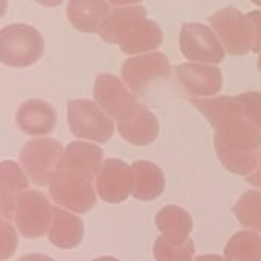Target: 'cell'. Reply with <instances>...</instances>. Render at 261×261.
I'll use <instances>...</instances> for the list:
<instances>
[{
    "instance_id": "obj_10",
    "label": "cell",
    "mask_w": 261,
    "mask_h": 261,
    "mask_svg": "<svg viewBox=\"0 0 261 261\" xmlns=\"http://www.w3.org/2000/svg\"><path fill=\"white\" fill-rule=\"evenodd\" d=\"M181 54L195 62L217 65L224 59V49L217 34L203 23H185L180 31Z\"/></svg>"
},
{
    "instance_id": "obj_14",
    "label": "cell",
    "mask_w": 261,
    "mask_h": 261,
    "mask_svg": "<svg viewBox=\"0 0 261 261\" xmlns=\"http://www.w3.org/2000/svg\"><path fill=\"white\" fill-rule=\"evenodd\" d=\"M94 98L111 118L117 120L137 103L134 94L124 86V83L108 72L97 75L94 83Z\"/></svg>"
},
{
    "instance_id": "obj_37",
    "label": "cell",
    "mask_w": 261,
    "mask_h": 261,
    "mask_svg": "<svg viewBox=\"0 0 261 261\" xmlns=\"http://www.w3.org/2000/svg\"><path fill=\"white\" fill-rule=\"evenodd\" d=\"M256 66H258V69H259V72H261V54H259V57H258V62H256Z\"/></svg>"
},
{
    "instance_id": "obj_12",
    "label": "cell",
    "mask_w": 261,
    "mask_h": 261,
    "mask_svg": "<svg viewBox=\"0 0 261 261\" xmlns=\"http://www.w3.org/2000/svg\"><path fill=\"white\" fill-rule=\"evenodd\" d=\"M133 169L118 159H108L95 178L98 197L106 203H121L133 192Z\"/></svg>"
},
{
    "instance_id": "obj_8",
    "label": "cell",
    "mask_w": 261,
    "mask_h": 261,
    "mask_svg": "<svg viewBox=\"0 0 261 261\" xmlns=\"http://www.w3.org/2000/svg\"><path fill=\"white\" fill-rule=\"evenodd\" d=\"M51 198L65 209L85 214L95 206L97 197L89 180L66 171H59L49 181Z\"/></svg>"
},
{
    "instance_id": "obj_27",
    "label": "cell",
    "mask_w": 261,
    "mask_h": 261,
    "mask_svg": "<svg viewBox=\"0 0 261 261\" xmlns=\"http://www.w3.org/2000/svg\"><path fill=\"white\" fill-rule=\"evenodd\" d=\"M17 232L13 224L0 217V259H7L14 255L17 249Z\"/></svg>"
},
{
    "instance_id": "obj_19",
    "label": "cell",
    "mask_w": 261,
    "mask_h": 261,
    "mask_svg": "<svg viewBox=\"0 0 261 261\" xmlns=\"http://www.w3.org/2000/svg\"><path fill=\"white\" fill-rule=\"evenodd\" d=\"M83 232L85 226L82 218L63 207H54V217L48 232V238L54 246L60 249H74L82 243Z\"/></svg>"
},
{
    "instance_id": "obj_29",
    "label": "cell",
    "mask_w": 261,
    "mask_h": 261,
    "mask_svg": "<svg viewBox=\"0 0 261 261\" xmlns=\"http://www.w3.org/2000/svg\"><path fill=\"white\" fill-rule=\"evenodd\" d=\"M249 19L253 23V31H255V40H253V48L252 53L261 54V10L258 11H250Z\"/></svg>"
},
{
    "instance_id": "obj_24",
    "label": "cell",
    "mask_w": 261,
    "mask_h": 261,
    "mask_svg": "<svg viewBox=\"0 0 261 261\" xmlns=\"http://www.w3.org/2000/svg\"><path fill=\"white\" fill-rule=\"evenodd\" d=\"M194 252L195 247L191 238L183 246H175L165 237H159L154 244V256L157 261H192Z\"/></svg>"
},
{
    "instance_id": "obj_36",
    "label": "cell",
    "mask_w": 261,
    "mask_h": 261,
    "mask_svg": "<svg viewBox=\"0 0 261 261\" xmlns=\"http://www.w3.org/2000/svg\"><path fill=\"white\" fill-rule=\"evenodd\" d=\"M92 261H120L118 258H114V256H100V258H95Z\"/></svg>"
},
{
    "instance_id": "obj_30",
    "label": "cell",
    "mask_w": 261,
    "mask_h": 261,
    "mask_svg": "<svg viewBox=\"0 0 261 261\" xmlns=\"http://www.w3.org/2000/svg\"><path fill=\"white\" fill-rule=\"evenodd\" d=\"M246 180H247V183H250V185H253V186L261 189V152L258 155V163H256L255 171L250 175H247Z\"/></svg>"
},
{
    "instance_id": "obj_38",
    "label": "cell",
    "mask_w": 261,
    "mask_h": 261,
    "mask_svg": "<svg viewBox=\"0 0 261 261\" xmlns=\"http://www.w3.org/2000/svg\"><path fill=\"white\" fill-rule=\"evenodd\" d=\"M252 4H255V5H258V7H261V0H250Z\"/></svg>"
},
{
    "instance_id": "obj_15",
    "label": "cell",
    "mask_w": 261,
    "mask_h": 261,
    "mask_svg": "<svg viewBox=\"0 0 261 261\" xmlns=\"http://www.w3.org/2000/svg\"><path fill=\"white\" fill-rule=\"evenodd\" d=\"M103 166V151L86 142H72L66 146L60 171L77 174L89 181L97 178L100 169Z\"/></svg>"
},
{
    "instance_id": "obj_22",
    "label": "cell",
    "mask_w": 261,
    "mask_h": 261,
    "mask_svg": "<svg viewBox=\"0 0 261 261\" xmlns=\"http://www.w3.org/2000/svg\"><path fill=\"white\" fill-rule=\"evenodd\" d=\"M224 258L229 261H261V237L252 230L237 232L226 244Z\"/></svg>"
},
{
    "instance_id": "obj_16",
    "label": "cell",
    "mask_w": 261,
    "mask_h": 261,
    "mask_svg": "<svg viewBox=\"0 0 261 261\" xmlns=\"http://www.w3.org/2000/svg\"><path fill=\"white\" fill-rule=\"evenodd\" d=\"M16 121L25 134L31 137H43L54 130L57 115L49 103L33 98L20 105V108L17 109Z\"/></svg>"
},
{
    "instance_id": "obj_6",
    "label": "cell",
    "mask_w": 261,
    "mask_h": 261,
    "mask_svg": "<svg viewBox=\"0 0 261 261\" xmlns=\"http://www.w3.org/2000/svg\"><path fill=\"white\" fill-rule=\"evenodd\" d=\"M63 148L53 139H33L20 152V165L28 178L37 186L49 185L60 171Z\"/></svg>"
},
{
    "instance_id": "obj_2",
    "label": "cell",
    "mask_w": 261,
    "mask_h": 261,
    "mask_svg": "<svg viewBox=\"0 0 261 261\" xmlns=\"http://www.w3.org/2000/svg\"><path fill=\"white\" fill-rule=\"evenodd\" d=\"M215 130V151L221 165L232 174L250 175L258 163L261 133L244 115L229 118Z\"/></svg>"
},
{
    "instance_id": "obj_34",
    "label": "cell",
    "mask_w": 261,
    "mask_h": 261,
    "mask_svg": "<svg viewBox=\"0 0 261 261\" xmlns=\"http://www.w3.org/2000/svg\"><path fill=\"white\" fill-rule=\"evenodd\" d=\"M40 5H45V7H59L63 0H36Z\"/></svg>"
},
{
    "instance_id": "obj_9",
    "label": "cell",
    "mask_w": 261,
    "mask_h": 261,
    "mask_svg": "<svg viewBox=\"0 0 261 261\" xmlns=\"http://www.w3.org/2000/svg\"><path fill=\"white\" fill-rule=\"evenodd\" d=\"M171 74V63L162 53H148L129 57L121 65V79L137 95H143L151 83L166 79Z\"/></svg>"
},
{
    "instance_id": "obj_18",
    "label": "cell",
    "mask_w": 261,
    "mask_h": 261,
    "mask_svg": "<svg viewBox=\"0 0 261 261\" xmlns=\"http://www.w3.org/2000/svg\"><path fill=\"white\" fill-rule=\"evenodd\" d=\"M133 197L140 201H151L159 198L165 191L163 171L146 160L134 162L133 166Z\"/></svg>"
},
{
    "instance_id": "obj_4",
    "label": "cell",
    "mask_w": 261,
    "mask_h": 261,
    "mask_svg": "<svg viewBox=\"0 0 261 261\" xmlns=\"http://www.w3.org/2000/svg\"><path fill=\"white\" fill-rule=\"evenodd\" d=\"M223 49L230 56H244L253 48L255 31L247 14L233 7L217 11L209 19Z\"/></svg>"
},
{
    "instance_id": "obj_25",
    "label": "cell",
    "mask_w": 261,
    "mask_h": 261,
    "mask_svg": "<svg viewBox=\"0 0 261 261\" xmlns=\"http://www.w3.org/2000/svg\"><path fill=\"white\" fill-rule=\"evenodd\" d=\"M0 185L8 192L17 195L23 191H28V177L25 171L13 160H5L0 163Z\"/></svg>"
},
{
    "instance_id": "obj_13",
    "label": "cell",
    "mask_w": 261,
    "mask_h": 261,
    "mask_svg": "<svg viewBox=\"0 0 261 261\" xmlns=\"http://www.w3.org/2000/svg\"><path fill=\"white\" fill-rule=\"evenodd\" d=\"M178 83L192 98L212 97L223 88L221 71L206 63H183L175 69Z\"/></svg>"
},
{
    "instance_id": "obj_31",
    "label": "cell",
    "mask_w": 261,
    "mask_h": 261,
    "mask_svg": "<svg viewBox=\"0 0 261 261\" xmlns=\"http://www.w3.org/2000/svg\"><path fill=\"white\" fill-rule=\"evenodd\" d=\"M17 261H56V259H53L51 256L43 255V253H28V255L20 256Z\"/></svg>"
},
{
    "instance_id": "obj_32",
    "label": "cell",
    "mask_w": 261,
    "mask_h": 261,
    "mask_svg": "<svg viewBox=\"0 0 261 261\" xmlns=\"http://www.w3.org/2000/svg\"><path fill=\"white\" fill-rule=\"evenodd\" d=\"M108 2L114 7H133L140 4L142 0H108Z\"/></svg>"
},
{
    "instance_id": "obj_20",
    "label": "cell",
    "mask_w": 261,
    "mask_h": 261,
    "mask_svg": "<svg viewBox=\"0 0 261 261\" xmlns=\"http://www.w3.org/2000/svg\"><path fill=\"white\" fill-rule=\"evenodd\" d=\"M155 224L162 235L175 246H183L192 230V218L180 206L168 204L155 217Z\"/></svg>"
},
{
    "instance_id": "obj_7",
    "label": "cell",
    "mask_w": 261,
    "mask_h": 261,
    "mask_svg": "<svg viewBox=\"0 0 261 261\" xmlns=\"http://www.w3.org/2000/svg\"><path fill=\"white\" fill-rule=\"evenodd\" d=\"M54 207L40 191H23L16 195L14 223L20 235L40 238L49 232Z\"/></svg>"
},
{
    "instance_id": "obj_1",
    "label": "cell",
    "mask_w": 261,
    "mask_h": 261,
    "mask_svg": "<svg viewBox=\"0 0 261 261\" xmlns=\"http://www.w3.org/2000/svg\"><path fill=\"white\" fill-rule=\"evenodd\" d=\"M100 37L118 45L129 56H139L157 49L163 42V31L157 22L148 17L143 7H121L115 8L98 31Z\"/></svg>"
},
{
    "instance_id": "obj_28",
    "label": "cell",
    "mask_w": 261,
    "mask_h": 261,
    "mask_svg": "<svg viewBox=\"0 0 261 261\" xmlns=\"http://www.w3.org/2000/svg\"><path fill=\"white\" fill-rule=\"evenodd\" d=\"M16 211V195L8 192L2 185H0V217L5 220L14 218Z\"/></svg>"
},
{
    "instance_id": "obj_21",
    "label": "cell",
    "mask_w": 261,
    "mask_h": 261,
    "mask_svg": "<svg viewBox=\"0 0 261 261\" xmlns=\"http://www.w3.org/2000/svg\"><path fill=\"white\" fill-rule=\"evenodd\" d=\"M191 103L207 118L214 129H217L229 118L243 115V109L238 98L230 95L215 98H192Z\"/></svg>"
},
{
    "instance_id": "obj_23",
    "label": "cell",
    "mask_w": 261,
    "mask_h": 261,
    "mask_svg": "<svg viewBox=\"0 0 261 261\" xmlns=\"http://www.w3.org/2000/svg\"><path fill=\"white\" fill-rule=\"evenodd\" d=\"M232 211L244 229L261 233V191L244 192Z\"/></svg>"
},
{
    "instance_id": "obj_11",
    "label": "cell",
    "mask_w": 261,
    "mask_h": 261,
    "mask_svg": "<svg viewBox=\"0 0 261 261\" xmlns=\"http://www.w3.org/2000/svg\"><path fill=\"white\" fill-rule=\"evenodd\" d=\"M120 136L136 146H148L154 143L160 133V124L154 112L145 105L136 103L124 115L117 120Z\"/></svg>"
},
{
    "instance_id": "obj_33",
    "label": "cell",
    "mask_w": 261,
    "mask_h": 261,
    "mask_svg": "<svg viewBox=\"0 0 261 261\" xmlns=\"http://www.w3.org/2000/svg\"><path fill=\"white\" fill-rule=\"evenodd\" d=\"M195 261H229L227 258H223L220 255H200L195 258Z\"/></svg>"
},
{
    "instance_id": "obj_26",
    "label": "cell",
    "mask_w": 261,
    "mask_h": 261,
    "mask_svg": "<svg viewBox=\"0 0 261 261\" xmlns=\"http://www.w3.org/2000/svg\"><path fill=\"white\" fill-rule=\"evenodd\" d=\"M244 118H247L261 133V92H244L237 95Z\"/></svg>"
},
{
    "instance_id": "obj_3",
    "label": "cell",
    "mask_w": 261,
    "mask_h": 261,
    "mask_svg": "<svg viewBox=\"0 0 261 261\" xmlns=\"http://www.w3.org/2000/svg\"><path fill=\"white\" fill-rule=\"evenodd\" d=\"M40 33L23 23L8 25L0 30V63L13 68H27L43 56Z\"/></svg>"
},
{
    "instance_id": "obj_17",
    "label": "cell",
    "mask_w": 261,
    "mask_h": 261,
    "mask_svg": "<svg viewBox=\"0 0 261 261\" xmlns=\"http://www.w3.org/2000/svg\"><path fill=\"white\" fill-rule=\"evenodd\" d=\"M66 14L77 31L94 34L100 31L111 8L106 0H69Z\"/></svg>"
},
{
    "instance_id": "obj_35",
    "label": "cell",
    "mask_w": 261,
    "mask_h": 261,
    "mask_svg": "<svg viewBox=\"0 0 261 261\" xmlns=\"http://www.w3.org/2000/svg\"><path fill=\"white\" fill-rule=\"evenodd\" d=\"M7 7H8V0H0V17L5 14Z\"/></svg>"
},
{
    "instance_id": "obj_5",
    "label": "cell",
    "mask_w": 261,
    "mask_h": 261,
    "mask_svg": "<svg viewBox=\"0 0 261 261\" xmlns=\"http://www.w3.org/2000/svg\"><path fill=\"white\" fill-rule=\"evenodd\" d=\"M68 124L72 136L95 143H106L114 134L112 118L92 100H71Z\"/></svg>"
}]
</instances>
